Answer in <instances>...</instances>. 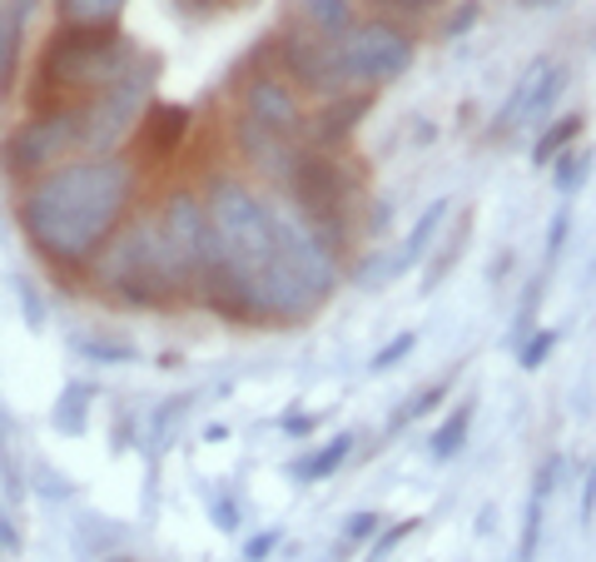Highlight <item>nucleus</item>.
Returning a JSON list of instances; mask_svg holds the SVG:
<instances>
[{
    "instance_id": "nucleus-1",
    "label": "nucleus",
    "mask_w": 596,
    "mask_h": 562,
    "mask_svg": "<svg viewBox=\"0 0 596 562\" xmlns=\"http://www.w3.org/2000/svg\"><path fill=\"white\" fill-rule=\"evenodd\" d=\"M135 199V165L125 155H85L30 179L16 199L26 239L56 264H85L110 244Z\"/></svg>"
},
{
    "instance_id": "nucleus-2",
    "label": "nucleus",
    "mask_w": 596,
    "mask_h": 562,
    "mask_svg": "<svg viewBox=\"0 0 596 562\" xmlns=\"http://www.w3.org/2000/svg\"><path fill=\"white\" fill-rule=\"evenodd\" d=\"M135 70V50L115 30H70L60 26L50 36L46 56H40L36 85L40 100L50 105H90L100 95H110L115 85Z\"/></svg>"
},
{
    "instance_id": "nucleus-3",
    "label": "nucleus",
    "mask_w": 596,
    "mask_h": 562,
    "mask_svg": "<svg viewBox=\"0 0 596 562\" xmlns=\"http://www.w3.org/2000/svg\"><path fill=\"white\" fill-rule=\"evenodd\" d=\"M95 279L135 309H159L175 294H185L195 274L175 259L159 219H149V225H130L120 239L105 244L100 259H95Z\"/></svg>"
},
{
    "instance_id": "nucleus-4",
    "label": "nucleus",
    "mask_w": 596,
    "mask_h": 562,
    "mask_svg": "<svg viewBox=\"0 0 596 562\" xmlns=\"http://www.w3.org/2000/svg\"><path fill=\"white\" fill-rule=\"evenodd\" d=\"M205 209H209V229H215L224 264L254 274V269L279 259L284 215L259 195V189H249L244 179H215Z\"/></svg>"
},
{
    "instance_id": "nucleus-5",
    "label": "nucleus",
    "mask_w": 596,
    "mask_h": 562,
    "mask_svg": "<svg viewBox=\"0 0 596 562\" xmlns=\"http://www.w3.org/2000/svg\"><path fill=\"white\" fill-rule=\"evenodd\" d=\"M70 160H85V105H50L36 120L16 125L0 145V165L26 179H40Z\"/></svg>"
},
{
    "instance_id": "nucleus-6",
    "label": "nucleus",
    "mask_w": 596,
    "mask_h": 562,
    "mask_svg": "<svg viewBox=\"0 0 596 562\" xmlns=\"http://www.w3.org/2000/svg\"><path fill=\"white\" fill-rule=\"evenodd\" d=\"M284 189H289L294 205L304 209V225L314 229L328 249H338V239H344V209H348L344 165L328 160L324 150H298Z\"/></svg>"
},
{
    "instance_id": "nucleus-7",
    "label": "nucleus",
    "mask_w": 596,
    "mask_h": 562,
    "mask_svg": "<svg viewBox=\"0 0 596 562\" xmlns=\"http://www.w3.org/2000/svg\"><path fill=\"white\" fill-rule=\"evenodd\" d=\"M338 60H344V76L354 90H378V85L398 80L413 66V40L393 20L372 16V20H358L338 40Z\"/></svg>"
},
{
    "instance_id": "nucleus-8",
    "label": "nucleus",
    "mask_w": 596,
    "mask_h": 562,
    "mask_svg": "<svg viewBox=\"0 0 596 562\" xmlns=\"http://www.w3.org/2000/svg\"><path fill=\"white\" fill-rule=\"evenodd\" d=\"M269 46H274V56H279V66L289 70L304 90L324 95V100L354 95V85L344 76V60H338V40H318V36H308V30H289V36L269 40Z\"/></svg>"
},
{
    "instance_id": "nucleus-9",
    "label": "nucleus",
    "mask_w": 596,
    "mask_h": 562,
    "mask_svg": "<svg viewBox=\"0 0 596 562\" xmlns=\"http://www.w3.org/2000/svg\"><path fill=\"white\" fill-rule=\"evenodd\" d=\"M159 229H165V239H169V249H175V259L185 264L195 279L219 259V244H215V229H209L205 199H195V195H169L165 215H159Z\"/></svg>"
},
{
    "instance_id": "nucleus-10",
    "label": "nucleus",
    "mask_w": 596,
    "mask_h": 562,
    "mask_svg": "<svg viewBox=\"0 0 596 562\" xmlns=\"http://www.w3.org/2000/svg\"><path fill=\"white\" fill-rule=\"evenodd\" d=\"M244 115L269 125V130H279L284 140H298V135H304V120H308L294 85L284 76H274V70H264V76H254L244 85Z\"/></svg>"
},
{
    "instance_id": "nucleus-11",
    "label": "nucleus",
    "mask_w": 596,
    "mask_h": 562,
    "mask_svg": "<svg viewBox=\"0 0 596 562\" xmlns=\"http://www.w3.org/2000/svg\"><path fill=\"white\" fill-rule=\"evenodd\" d=\"M234 145H239V155L249 160L259 175L279 179V185H289V169H294V140H284L279 130H269V125L249 120V115H239L234 120Z\"/></svg>"
},
{
    "instance_id": "nucleus-12",
    "label": "nucleus",
    "mask_w": 596,
    "mask_h": 562,
    "mask_svg": "<svg viewBox=\"0 0 596 562\" xmlns=\"http://www.w3.org/2000/svg\"><path fill=\"white\" fill-rule=\"evenodd\" d=\"M372 110V90H354V95H334L314 120H304V135L314 140V150H334L354 135V125Z\"/></svg>"
},
{
    "instance_id": "nucleus-13",
    "label": "nucleus",
    "mask_w": 596,
    "mask_h": 562,
    "mask_svg": "<svg viewBox=\"0 0 596 562\" xmlns=\"http://www.w3.org/2000/svg\"><path fill=\"white\" fill-rule=\"evenodd\" d=\"M289 6H294L298 26H304L308 36H318V40H344L348 30L358 26L348 0H289Z\"/></svg>"
},
{
    "instance_id": "nucleus-14",
    "label": "nucleus",
    "mask_w": 596,
    "mask_h": 562,
    "mask_svg": "<svg viewBox=\"0 0 596 562\" xmlns=\"http://www.w3.org/2000/svg\"><path fill=\"white\" fill-rule=\"evenodd\" d=\"M130 0H56V16L70 30H115Z\"/></svg>"
},
{
    "instance_id": "nucleus-15",
    "label": "nucleus",
    "mask_w": 596,
    "mask_h": 562,
    "mask_svg": "<svg viewBox=\"0 0 596 562\" xmlns=\"http://www.w3.org/2000/svg\"><path fill=\"white\" fill-rule=\"evenodd\" d=\"M547 70H552V60H537V66L522 70V80L513 85V95H507L503 115H497V135H513L517 125H527V110H532V100H537V85L547 80Z\"/></svg>"
},
{
    "instance_id": "nucleus-16",
    "label": "nucleus",
    "mask_w": 596,
    "mask_h": 562,
    "mask_svg": "<svg viewBox=\"0 0 596 562\" xmlns=\"http://www.w3.org/2000/svg\"><path fill=\"white\" fill-rule=\"evenodd\" d=\"M185 125H189V115L179 110V105H159V110H149V120L140 125L149 155H159V160H165V155L185 140Z\"/></svg>"
},
{
    "instance_id": "nucleus-17",
    "label": "nucleus",
    "mask_w": 596,
    "mask_h": 562,
    "mask_svg": "<svg viewBox=\"0 0 596 562\" xmlns=\"http://www.w3.org/2000/svg\"><path fill=\"white\" fill-rule=\"evenodd\" d=\"M582 115H562V120H552L547 130L537 135V145H532V165H552V160H562L567 155V145L582 135Z\"/></svg>"
},
{
    "instance_id": "nucleus-18",
    "label": "nucleus",
    "mask_w": 596,
    "mask_h": 562,
    "mask_svg": "<svg viewBox=\"0 0 596 562\" xmlns=\"http://www.w3.org/2000/svg\"><path fill=\"white\" fill-rule=\"evenodd\" d=\"M348 453H354V438H348V433H338V438L334 443H324V448H318V453H308V459L304 463H298V483H324L328 479V473H338V469H344V459H348Z\"/></svg>"
},
{
    "instance_id": "nucleus-19",
    "label": "nucleus",
    "mask_w": 596,
    "mask_h": 562,
    "mask_svg": "<svg viewBox=\"0 0 596 562\" xmlns=\"http://www.w3.org/2000/svg\"><path fill=\"white\" fill-rule=\"evenodd\" d=\"M443 215H447V199H433V205H428V209H423V219H418V225H413V235H408V244H403V249H398L403 269H408V264H413V259H418V254H423V249H428V239H433V235H438Z\"/></svg>"
},
{
    "instance_id": "nucleus-20",
    "label": "nucleus",
    "mask_w": 596,
    "mask_h": 562,
    "mask_svg": "<svg viewBox=\"0 0 596 562\" xmlns=\"http://www.w3.org/2000/svg\"><path fill=\"white\" fill-rule=\"evenodd\" d=\"M467 423H473V403H463V408H457L453 418H447L443 428L433 433V459H453V453L463 448V438H467Z\"/></svg>"
},
{
    "instance_id": "nucleus-21",
    "label": "nucleus",
    "mask_w": 596,
    "mask_h": 562,
    "mask_svg": "<svg viewBox=\"0 0 596 562\" xmlns=\"http://www.w3.org/2000/svg\"><path fill=\"white\" fill-rule=\"evenodd\" d=\"M80 354L100 358V364H130L135 344H125V338H80Z\"/></svg>"
},
{
    "instance_id": "nucleus-22",
    "label": "nucleus",
    "mask_w": 596,
    "mask_h": 562,
    "mask_svg": "<svg viewBox=\"0 0 596 562\" xmlns=\"http://www.w3.org/2000/svg\"><path fill=\"white\" fill-rule=\"evenodd\" d=\"M413 348H418V334H398V338H388V344L372 354V374H383V368H393L398 358H408Z\"/></svg>"
},
{
    "instance_id": "nucleus-23",
    "label": "nucleus",
    "mask_w": 596,
    "mask_h": 562,
    "mask_svg": "<svg viewBox=\"0 0 596 562\" xmlns=\"http://www.w3.org/2000/svg\"><path fill=\"white\" fill-rule=\"evenodd\" d=\"M372 10H388V16H403V20H428L438 0H368Z\"/></svg>"
},
{
    "instance_id": "nucleus-24",
    "label": "nucleus",
    "mask_w": 596,
    "mask_h": 562,
    "mask_svg": "<svg viewBox=\"0 0 596 562\" xmlns=\"http://www.w3.org/2000/svg\"><path fill=\"white\" fill-rule=\"evenodd\" d=\"M85 398H90V388H80V384H74L70 388V394H66V403H60V408H56V423H60V428H80V423H85Z\"/></svg>"
},
{
    "instance_id": "nucleus-25",
    "label": "nucleus",
    "mask_w": 596,
    "mask_h": 562,
    "mask_svg": "<svg viewBox=\"0 0 596 562\" xmlns=\"http://www.w3.org/2000/svg\"><path fill=\"white\" fill-rule=\"evenodd\" d=\"M587 179V155H562V169H557V189L572 195V189Z\"/></svg>"
},
{
    "instance_id": "nucleus-26",
    "label": "nucleus",
    "mask_w": 596,
    "mask_h": 562,
    "mask_svg": "<svg viewBox=\"0 0 596 562\" xmlns=\"http://www.w3.org/2000/svg\"><path fill=\"white\" fill-rule=\"evenodd\" d=\"M378 533H383V517L378 513H354V517H348V528H344L348 543H368V538H378Z\"/></svg>"
},
{
    "instance_id": "nucleus-27",
    "label": "nucleus",
    "mask_w": 596,
    "mask_h": 562,
    "mask_svg": "<svg viewBox=\"0 0 596 562\" xmlns=\"http://www.w3.org/2000/svg\"><path fill=\"white\" fill-rule=\"evenodd\" d=\"M413 528H418V517H403V523H398V528H388V533H383V538H372V562H383V558H388V553H393V548H398V543H403V538H408V533H413Z\"/></svg>"
},
{
    "instance_id": "nucleus-28",
    "label": "nucleus",
    "mask_w": 596,
    "mask_h": 562,
    "mask_svg": "<svg viewBox=\"0 0 596 562\" xmlns=\"http://www.w3.org/2000/svg\"><path fill=\"white\" fill-rule=\"evenodd\" d=\"M447 398V378H443V384H433L428 388V394H418V398H413L408 403V408H403L398 413V423H408V418H418V413H433V408H438V403Z\"/></svg>"
},
{
    "instance_id": "nucleus-29",
    "label": "nucleus",
    "mask_w": 596,
    "mask_h": 562,
    "mask_svg": "<svg viewBox=\"0 0 596 562\" xmlns=\"http://www.w3.org/2000/svg\"><path fill=\"white\" fill-rule=\"evenodd\" d=\"M552 348H557V334H552V328H547V334H537L527 348H522V368H542V364H547V354H552Z\"/></svg>"
},
{
    "instance_id": "nucleus-30",
    "label": "nucleus",
    "mask_w": 596,
    "mask_h": 562,
    "mask_svg": "<svg viewBox=\"0 0 596 562\" xmlns=\"http://www.w3.org/2000/svg\"><path fill=\"white\" fill-rule=\"evenodd\" d=\"M562 239H567V209H562V215L552 219V229H547V259H557L562 254Z\"/></svg>"
},
{
    "instance_id": "nucleus-31",
    "label": "nucleus",
    "mask_w": 596,
    "mask_h": 562,
    "mask_svg": "<svg viewBox=\"0 0 596 562\" xmlns=\"http://www.w3.org/2000/svg\"><path fill=\"white\" fill-rule=\"evenodd\" d=\"M274 543H279V533H264V538H254L249 548H244V553H249V562H264L274 553Z\"/></svg>"
},
{
    "instance_id": "nucleus-32",
    "label": "nucleus",
    "mask_w": 596,
    "mask_h": 562,
    "mask_svg": "<svg viewBox=\"0 0 596 562\" xmlns=\"http://www.w3.org/2000/svg\"><path fill=\"white\" fill-rule=\"evenodd\" d=\"M215 523L224 528V533H234V528H239V513H234L229 497H219V503H215Z\"/></svg>"
},
{
    "instance_id": "nucleus-33",
    "label": "nucleus",
    "mask_w": 596,
    "mask_h": 562,
    "mask_svg": "<svg viewBox=\"0 0 596 562\" xmlns=\"http://www.w3.org/2000/svg\"><path fill=\"white\" fill-rule=\"evenodd\" d=\"M473 20H477V6H467L463 16H453V20H447V26H443V36H463V30L473 26Z\"/></svg>"
},
{
    "instance_id": "nucleus-34",
    "label": "nucleus",
    "mask_w": 596,
    "mask_h": 562,
    "mask_svg": "<svg viewBox=\"0 0 596 562\" xmlns=\"http://www.w3.org/2000/svg\"><path fill=\"white\" fill-rule=\"evenodd\" d=\"M592 507H596V469L587 473V497H582V517H592Z\"/></svg>"
},
{
    "instance_id": "nucleus-35",
    "label": "nucleus",
    "mask_w": 596,
    "mask_h": 562,
    "mask_svg": "<svg viewBox=\"0 0 596 562\" xmlns=\"http://www.w3.org/2000/svg\"><path fill=\"white\" fill-rule=\"evenodd\" d=\"M185 6H199V10H219V6H229V0H185Z\"/></svg>"
},
{
    "instance_id": "nucleus-36",
    "label": "nucleus",
    "mask_w": 596,
    "mask_h": 562,
    "mask_svg": "<svg viewBox=\"0 0 596 562\" xmlns=\"http://www.w3.org/2000/svg\"><path fill=\"white\" fill-rule=\"evenodd\" d=\"M0 10H6V0H0Z\"/></svg>"
}]
</instances>
